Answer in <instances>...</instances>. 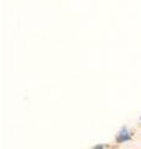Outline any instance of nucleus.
Returning <instances> with one entry per match:
<instances>
[{
  "label": "nucleus",
  "instance_id": "f03ea898",
  "mask_svg": "<svg viewBox=\"0 0 141 149\" xmlns=\"http://www.w3.org/2000/svg\"><path fill=\"white\" fill-rule=\"evenodd\" d=\"M94 149H103V147H102V146H98V147H95Z\"/></svg>",
  "mask_w": 141,
  "mask_h": 149
},
{
  "label": "nucleus",
  "instance_id": "f257e3e1",
  "mask_svg": "<svg viewBox=\"0 0 141 149\" xmlns=\"http://www.w3.org/2000/svg\"><path fill=\"white\" fill-rule=\"evenodd\" d=\"M130 138L128 130H126L125 128L121 129V132L119 133V137H118V142H124V141H128V139Z\"/></svg>",
  "mask_w": 141,
  "mask_h": 149
}]
</instances>
